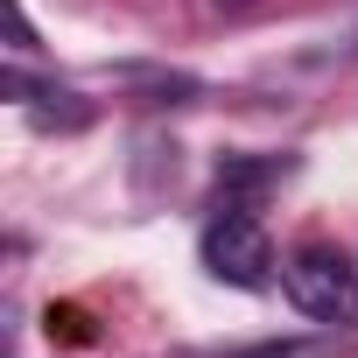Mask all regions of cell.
<instances>
[{
    "mask_svg": "<svg viewBox=\"0 0 358 358\" xmlns=\"http://www.w3.org/2000/svg\"><path fill=\"white\" fill-rule=\"evenodd\" d=\"M232 358H344L337 337H281V344H253V351H232Z\"/></svg>",
    "mask_w": 358,
    "mask_h": 358,
    "instance_id": "3",
    "label": "cell"
},
{
    "mask_svg": "<svg viewBox=\"0 0 358 358\" xmlns=\"http://www.w3.org/2000/svg\"><path fill=\"white\" fill-rule=\"evenodd\" d=\"M232 8H239V0H232Z\"/></svg>",
    "mask_w": 358,
    "mask_h": 358,
    "instance_id": "5",
    "label": "cell"
},
{
    "mask_svg": "<svg viewBox=\"0 0 358 358\" xmlns=\"http://www.w3.org/2000/svg\"><path fill=\"white\" fill-rule=\"evenodd\" d=\"M281 281H288V302H295L309 323H330V330L358 323V267H351L337 246H323V239L295 246V253L281 260Z\"/></svg>",
    "mask_w": 358,
    "mask_h": 358,
    "instance_id": "1",
    "label": "cell"
},
{
    "mask_svg": "<svg viewBox=\"0 0 358 358\" xmlns=\"http://www.w3.org/2000/svg\"><path fill=\"white\" fill-rule=\"evenodd\" d=\"M204 267H211L218 281H232V288H267V274H274V239H267V225H260L253 211L211 218V225H204Z\"/></svg>",
    "mask_w": 358,
    "mask_h": 358,
    "instance_id": "2",
    "label": "cell"
},
{
    "mask_svg": "<svg viewBox=\"0 0 358 358\" xmlns=\"http://www.w3.org/2000/svg\"><path fill=\"white\" fill-rule=\"evenodd\" d=\"M288 169H295L288 155H281V162H225V169H218V183H239V190H267V183H281Z\"/></svg>",
    "mask_w": 358,
    "mask_h": 358,
    "instance_id": "4",
    "label": "cell"
}]
</instances>
